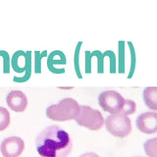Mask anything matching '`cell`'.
<instances>
[{
    "label": "cell",
    "mask_w": 157,
    "mask_h": 157,
    "mask_svg": "<svg viewBox=\"0 0 157 157\" xmlns=\"http://www.w3.org/2000/svg\"><path fill=\"white\" fill-rule=\"evenodd\" d=\"M125 98L115 90H105L98 96V103L102 110L110 114H117L124 105Z\"/></svg>",
    "instance_id": "cell-5"
},
{
    "label": "cell",
    "mask_w": 157,
    "mask_h": 157,
    "mask_svg": "<svg viewBox=\"0 0 157 157\" xmlns=\"http://www.w3.org/2000/svg\"><path fill=\"white\" fill-rule=\"evenodd\" d=\"M136 104L134 100H131V99H125L124 102V105H123L122 109L120 110V114L123 115H126V116H129L131 114H134L136 112Z\"/></svg>",
    "instance_id": "cell-12"
},
{
    "label": "cell",
    "mask_w": 157,
    "mask_h": 157,
    "mask_svg": "<svg viewBox=\"0 0 157 157\" xmlns=\"http://www.w3.org/2000/svg\"><path fill=\"white\" fill-rule=\"evenodd\" d=\"M104 124L106 130L112 136L120 137V139L127 137L132 132L131 119L128 116L120 114V113L110 114L105 119Z\"/></svg>",
    "instance_id": "cell-4"
},
{
    "label": "cell",
    "mask_w": 157,
    "mask_h": 157,
    "mask_svg": "<svg viewBox=\"0 0 157 157\" xmlns=\"http://www.w3.org/2000/svg\"><path fill=\"white\" fill-rule=\"evenodd\" d=\"M8 107L15 112H24L28 107V97L21 90H12L6 96Z\"/></svg>",
    "instance_id": "cell-8"
},
{
    "label": "cell",
    "mask_w": 157,
    "mask_h": 157,
    "mask_svg": "<svg viewBox=\"0 0 157 157\" xmlns=\"http://www.w3.org/2000/svg\"><path fill=\"white\" fill-rule=\"evenodd\" d=\"M0 150L4 157H19L25 150V141L19 136H10L3 140Z\"/></svg>",
    "instance_id": "cell-6"
},
{
    "label": "cell",
    "mask_w": 157,
    "mask_h": 157,
    "mask_svg": "<svg viewBox=\"0 0 157 157\" xmlns=\"http://www.w3.org/2000/svg\"><path fill=\"white\" fill-rule=\"evenodd\" d=\"M66 58L64 53L61 51H53L50 53L48 58V64H65Z\"/></svg>",
    "instance_id": "cell-13"
},
{
    "label": "cell",
    "mask_w": 157,
    "mask_h": 157,
    "mask_svg": "<svg viewBox=\"0 0 157 157\" xmlns=\"http://www.w3.org/2000/svg\"><path fill=\"white\" fill-rule=\"evenodd\" d=\"M80 104L74 98H64L57 104H52L47 107L46 116L50 120L65 122L75 120L80 112Z\"/></svg>",
    "instance_id": "cell-2"
},
{
    "label": "cell",
    "mask_w": 157,
    "mask_h": 157,
    "mask_svg": "<svg viewBox=\"0 0 157 157\" xmlns=\"http://www.w3.org/2000/svg\"><path fill=\"white\" fill-rule=\"evenodd\" d=\"M136 125L141 132L152 135L157 132V113L156 111L145 112L136 118Z\"/></svg>",
    "instance_id": "cell-7"
},
{
    "label": "cell",
    "mask_w": 157,
    "mask_h": 157,
    "mask_svg": "<svg viewBox=\"0 0 157 157\" xmlns=\"http://www.w3.org/2000/svg\"><path fill=\"white\" fill-rule=\"evenodd\" d=\"M144 100L147 107L151 110H157V87L149 86L145 87L144 90Z\"/></svg>",
    "instance_id": "cell-9"
},
{
    "label": "cell",
    "mask_w": 157,
    "mask_h": 157,
    "mask_svg": "<svg viewBox=\"0 0 157 157\" xmlns=\"http://www.w3.org/2000/svg\"><path fill=\"white\" fill-rule=\"evenodd\" d=\"M75 121L78 126L85 127L90 131H98L104 125V118L101 112L87 105L80 106V112Z\"/></svg>",
    "instance_id": "cell-3"
},
{
    "label": "cell",
    "mask_w": 157,
    "mask_h": 157,
    "mask_svg": "<svg viewBox=\"0 0 157 157\" xmlns=\"http://www.w3.org/2000/svg\"><path fill=\"white\" fill-rule=\"evenodd\" d=\"M80 157H100V156L96 153H94V152H86V153L82 154Z\"/></svg>",
    "instance_id": "cell-14"
},
{
    "label": "cell",
    "mask_w": 157,
    "mask_h": 157,
    "mask_svg": "<svg viewBox=\"0 0 157 157\" xmlns=\"http://www.w3.org/2000/svg\"><path fill=\"white\" fill-rule=\"evenodd\" d=\"M135 157H140V156H135Z\"/></svg>",
    "instance_id": "cell-15"
},
{
    "label": "cell",
    "mask_w": 157,
    "mask_h": 157,
    "mask_svg": "<svg viewBox=\"0 0 157 157\" xmlns=\"http://www.w3.org/2000/svg\"><path fill=\"white\" fill-rule=\"evenodd\" d=\"M10 113L4 107H0V132L6 130L10 125Z\"/></svg>",
    "instance_id": "cell-11"
},
{
    "label": "cell",
    "mask_w": 157,
    "mask_h": 157,
    "mask_svg": "<svg viewBox=\"0 0 157 157\" xmlns=\"http://www.w3.org/2000/svg\"><path fill=\"white\" fill-rule=\"evenodd\" d=\"M144 147L145 153L148 157H157V137L146 140Z\"/></svg>",
    "instance_id": "cell-10"
},
{
    "label": "cell",
    "mask_w": 157,
    "mask_h": 157,
    "mask_svg": "<svg viewBox=\"0 0 157 157\" xmlns=\"http://www.w3.org/2000/svg\"><path fill=\"white\" fill-rule=\"evenodd\" d=\"M36 146L40 157H68L73 149V141L66 131L52 125L36 136Z\"/></svg>",
    "instance_id": "cell-1"
}]
</instances>
